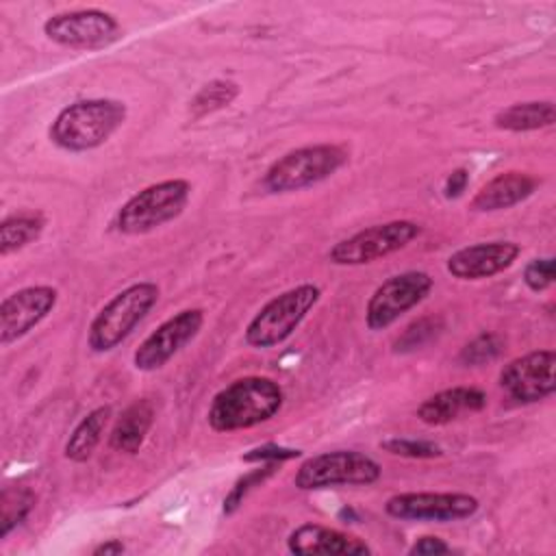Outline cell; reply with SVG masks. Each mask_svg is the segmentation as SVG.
Instances as JSON below:
<instances>
[{"label": "cell", "mask_w": 556, "mask_h": 556, "mask_svg": "<svg viewBox=\"0 0 556 556\" xmlns=\"http://www.w3.org/2000/svg\"><path fill=\"white\" fill-rule=\"evenodd\" d=\"M43 226H46V219L37 211H24V213L4 217L0 224V254L9 256L26 248L28 243L37 241Z\"/></svg>", "instance_id": "obj_22"}, {"label": "cell", "mask_w": 556, "mask_h": 556, "mask_svg": "<svg viewBox=\"0 0 556 556\" xmlns=\"http://www.w3.org/2000/svg\"><path fill=\"white\" fill-rule=\"evenodd\" d=\"M302 452L300 450H291V447H280V445H261L250 450L248 454H243L245 463H261V460H271V463H280V460H289V458H298Z\"/></svg>", "instance_id": "obj_30"}, {"label": "cell", "mask_w": 556, "mask_h": 556, "mask_svg": "<svg viewBox=\"0 0 556 556\" xmlns=\"http://www.w3.org/2000/svg\"><path fill=\"white\" fill-rule=\"evenodd\" d=\"M500 348H502V343L495 334L482 332L463 348L458 358L463 365H482V363L493 361L500 354Z\"/></svg>", "instance_id": "obj_26"}, {"label": "cell", "mask_w": 556, "mask_h": 556, "mask_svg": "<svg viewBox=\"0 0 556 556\" xmlns=\"http://www.w3.org/2000/svg\"><path fill=\"white\" fill-rule=\"evenodd\" d=\"M523 282L530 291H545L554 282V258H532L523 269Z\"/></svg>", "instance_id": "obj_28"}, {"label": "cell", "mask_w": 556, "mask_h": 556, "mask_svg": "<svg viewBox=\"0 0 556 556\" xmlns=\"http://www.w3.org/2000/svg\"><path fill=\"white\" fill-rule=\"evenodd\" d=\"M191 185L185 178L154 182L128 198L115 215V228L124 235H143L176 219L189 202Z\"/></svg>", "instance_id": "obj_5"}, {"label": "cell", "mask_w": 556, "mask_h": 556, "mask_svg": "<svg viewBox=\"0 0 556 556\" xmlns=\"http://www.w3.org/2000/svg\"><path fill=\"white\" fill-rule=\"evenodd\" d=\"M419 235L421 226L410 219L376 224L334 243L328 252V261L334 265H367L406 248Z\"/></svg>", "instance_id": "obj_8"}, {"label": "cell", "mask_w": 556, "mask_h": 556, "mask_svg": "<svg viewBox=\"0 0 556 556\" xmlns=\"http://www.w3.org/2000/svg\"><path fill=\"white\" fill-rule=\"evenodd\" d=\"M126 119V104L113 98L76 100L59 111L50 126L54 146L67 152L100 148Z\"/></svg>", "instance_id": "obj_2"}, {"label": "cell", "mask_w": 556, "mask_h": 556, "mask_svg": "<svg viewBox=\"0 0 556 556\" xmlns=\"http://www.w3.org/2000/svg\"><path fill=\"white\" fill-rule=\"evenodd\" d=\"M484 406V391L476 387H452L424 400L417 408V417L428 426H445L458 419L463 413H476L482 410Z\"/></svg>", "instance_id": "obj_18"}, {"label": "cell", "mask_w": 556, "mask_h": 556, "mask_svg": "<svg viewBox=\"0 0 556 556\" xmlns=\"http://www.w3.org/2000/svg\"><path fill=\"white\" fill-rule=\"evenodd\" d=\"M43 35L70 50H100L122 37V26L102 9H78L48 17Z\"/></svg>", "instance_id": "obj_9"}, {"label": "cell", "mask_w": 556, "mask_h": 556, "mask_svg": "<svg viewBox=\"0 0 556 556\" xmlns=\"http://www.w3.org/2000/svg\"><path fill=\"white\" fill-rule=\"evenodd\" d=\"M480 508L478 497L469 493H432L410 491L391 495L384 513L400 521H458L476 515Z\"/></svg>", "instance_id": "obj_11"}, {"label": "cell", "mask_w": 556, "mask_h": 556, "mask_svg": "<svg viewBox=\"0 0 556 556\" xmlns=\"http://www.w3.org/2000/svg\"><path fill=\"white\" fill-rule=\"evenodd\" d=\"M287 547L291 554L300 556H354V554H371V547L348 532L321 526V523H302L298 526L289 539Z\"/></svg>", "instance_id": "obj_16"}, {"label": "cell", "mask_w": 556, "mask_h": 556, "mask_svg": "<svg viewBox=\"0 0 556 556\" xmlns=\"http://www.w3.org/2000/svg\"><path fill=\"white\" fill-rule=\"evenodd\" d=\"M319 298L321 291L313 282L298 285L271 298L250 319L245 328V343L258 350H267L287 341L308 315V311L319 302Z\"/></svg>", "instance_id": "obj_4"}, {"label": "cell", "mask_w": 556, "mask_h": 556, "mask_svg": "<svg viewBox=\"0 0 556 556\" xmlns=\"http://www.w3.org/2000/svg\"><path fill=\"white\" fill-rule=\"evenodd\" d=\"M109 419H111V406H98L91 413H87L76 424V428L72 430L70 439L65 443V458L72 463L89 460L104 434Z\"/></svg>", "instance_id": "obj_21"}, {"label": "cell", "mask_w": 556, "mask_h": 556, "mask_svg": "<svg viewBox=\"0 0 556 556\" xmlns=\"http://www.w3.org/2000/svg\"><path fill=\"white\" fill-rule=\"evenodd\" d=\"M556 354L554 350H534L519 358H513L500 371V387L510 400L521 404H534L549 397L556 391L554 380Z\"/></svg>", "instance_id": "obj_13"}, {"label": "cell", "mask_w": 556, "mask_h": 556, "mask_svg": "<svg viewBox=\"0 0 556 556\" xmlns=\"http://www.w3.org/2000/svg\"><path fill=\"white\" fill-rule=\"evenodd\" d=\"M56 289L48 285L24 287L7 295L0 304V343L9 345L28 334L56 304Z\"/></svg>", "instance_id": "obj_14"}, {"label": "cell", "mask_w": 556, "mask_h": 556, "mask_svg": "<svg viewBox=\"0 0 556 556\" xmlns=\"http://www.w3.org/2000/svg\"><path fill=\"white\" fill-rule=\"evenodd\" d=\"M204 324V311L202 308H185L163 324L156 326L135 350L132 363L141 371H154L161 369L174 354H178L193 337L200 332Z\"/></svg>", "instance_id": "obj_12"}, {"label": "cell", "mask_w": 556, "mask_h": 556, "mask_svg": "<svg viewBox=\"0 0 556 556\" xmlns=\"http://www.w3.org/2000/svg\"><path fill=\"white\" fill-rule=\"evenodd\" d=\"M126 547L119 539H109L104 543H100L98 547H93V554L96 556H117V554H124Z\"/></svg>", "instance_id": "obj_33"}, {"label": "cell", "mask_w": 556, "mask_h": 556, "mask_svg": "<svg viewBox=\"0 0 556 556\" xmlns=\"http://www.w3.org/2000/svg\"><path fill=\"white\" fill-rule=\"evenodd\" d=\"M434 280L426 271H402L376 287L365 306V324L378 332L415 308L432 289Z\"/></svg>", "instance_id": "obj_10"}, {"label": "cell", "mask_w": 556, "mask_h": 556, "mask_svg": "<svg viewBox=\"0 0 556 556\" xmlns=\"http://www.w3.org/2000/svg\"><path fill=\"white\" fill-rule=\"evenodd\" d=\"M380 465L356 450L321 452L306 458L293 478V484L302 491L332 489V486H363L374 484L380 478Z\"/></svg>", "instance_id": "obj_7"}, {"label": "cell", "mask_w": 556, "mask_h": 556, "mask_svg": "<svg viewBox=\"0 0 556 556\" xmlns=\"http://www.w3.org/2000/svg\"><path fill=\"white\" fill-rule=\"evenodd\" d=\"M539 180L526 172H502L486 180L476 195L471 198V208L478 213H491L510 208L523 200H528Z\"/></svg>", "instance_id": "obj_17"}, {"label": "cell", "mask_w": 556, "mask_h": 556, "mask_svg": "<svg viewBox=\"0 0 556 556\" xmlns=\"http://www.w3.org/2000/svg\"><path fill=\"white\" fill-rule=\"evenodd\" d=\"M285 402L282 387L265 376H245L224 387L208 406V426L215 432L248 430L269 421Z\"/></svg>", "instance_id": "obj_1"}, {"label": "cell", "mask_w": 556, "mask_h": 556, "mask_svg": "<svg viewBox=\"0 0 556 556\" xmlns=\"http://www.w3.org/2000/svg\"><path fill=\"white\" fill-rule=\"evenodd\" d=\"M467 182H469V172L465 167H458V169L450 172L445 182H443V195L447 200H454V198L463 195V191L467 189Z\"/></svg>", "instance_id": "obj_32"}, {"label": "cell", "mask_w": 556, "mask_h": 556, "mask_svg": "<svg viewBox=\"0 0 556 556\" xmlns=\"http://www.w3.org/2000/svg\"><path fill=\"white\" fill-rule=\"evenodd\" d=\"M521 248L515 241H484L450 254L445 267L458 280H482L508 269Z\"/></svg>", "instance_id": "obj_15"}, {"label": "cell", "mask_w": 556, "mask_h": 556, "mask_svg": "<svg viewBox=\"0 0 556 556\" xmlns=\"http://www.w3.org/2000/svg\"><path fill=\"white\" fill-rule=\"evenodd\" d=\"M434 326L437 321L434 319H419V321H413L404 334L395 341V350L397 352H406V350H415L419 345H424L432 334H434Z\"/></svg>", "instance_id": "obj_29"}, {"label": "cell", "mask_w": 556, "mask_h": 556, "mask_svg": "<svg viewBox=\"0 0 556 556\" xmlns=\"http://www.w3.org/2000/svg\"><path fill=\"white\" fill-rule=\"evenodd\" d=\"M159 293V287L150 280L135 282L115 293L89 324L87 345L91 348V352L102 354L117 348L152 311Z\"/></svg>", "instance_id": "obj_3"}, {"label": "cell", "mask_w": 556, "mask_h": 556, "mask_svg": "<svg viewBox=\"0 0 556 556\" xmlns=\"http://www.w3.org/2000/svg\"><path fill=\"white\" fill-rule=\"evenodd\" d=\"M237 96H239L237 83L217 78V80H211V83H206L198 89V93L191 100L189 111H191L193 117H204L213 111H219V109L228 106Z\"/></svg>", "instance_id": "obj_24"}, {"label": "cell", "mask_w": 556, "mask_h": 556, "mask_svg": "<svg viewBox=\"0 0 556 556\" xmlns=\"http://www.w3.org/2000/svg\"><path fill=\"white\" fill-rule=\"evenodd\" d=\"M380 447L387 450L389 454L404 456V458H437L443 454V450L437 443L417 441V439H397V437L382 441Z\"/></svg>", "instance_id": "obj_25"}, {"label": "cell", "mask_w": 556, "mask_h": 556, "mask_svg": "<svg viewBox=\"0 0 556 556\" xmlns=\"http://www.w3.org/2000/svg\"><path fill=\"white\" fill-rule=\"evenodd\" d=\"M447 552H452V547H450L443 539L430 536V534L419 536V539L408 547V554H410V556H432V554H447Z\"/></svg>", "instance_id": "obj_31"}, {"label": "cell", "mask_w": 556, "mask_h": 556, "mask_svg": "<svg viewBox=\"0 0 556 556\" xmlns=\"http://www.w3.org/2000/svg\"><path fill=\"white\" fill-rule=\"evenodd\" d=\"M556 119L554 102L552 100H532V102H517L495 113L493 124L500 130L510 132H528L552 126Z\"/></svg>", "instance_id": "obj_20"}, {"label": "cell", "mask_w": 556, "mask_h": 556, "mask_svg": "<svg viewBox=\"0 0 556 556\" xmlns=\"http://www.w3.org/2000/svg\"><path fill=\"white\" fill-rule=\"evenodd\" d=\"M154 424V408L148 400H137L130 406L124 408V413L117 417L111 434L109 445L115 452L124 454H137L143 445L150 428Z\"/></svg>", "instance_id": "obj_19"}, {"label": "cell", "mask_w": 556, "mask_h": 556, "mask_svg": "<svg viewBox=\"0 0 556 556\" xmlns=\"http://www.w3.org/2000/svg\"><path fill=\"white\" fill-rule=\"evenodd\" d=\"M274 467H276V463H269V465H265L261 469H254V471L245 473L243 478H239L237 484L230 489V493L224 497V513L232 515L239 508V504L243 502V497L250 493V489L261 484L265 478H269L274 473Z\"/></svg>", "instance_id": "obj_27"}, {"label": "cell", "mask_w": 556, "mask_h": 556, "mask_svg": "<svg viewBox=\"0 0 556 556\" xmlns=\"http://www.w3.org/2000/svg\"><path fill=\"white\" fill-rule=\"evenodd\" d=\"M348 161V152L334 143H315L291 150L269 165L263 185L271 193H289L313 187L332 176Z\"/></svg>", "instance_id": "obj_6"}, {"label": "cell", "mask_w": 556, "mask_h": 556, "mask_svg": "<svg viewBox=\"0 0 556 556\" xmlns=\"http://www.w3.org/2000/svg\"><path fill=\"white\" fill-rule=\"evenodd\" d=\"M35 493L28 486H7L0 493V539L9 536L33 510Z\"/></svg>", "instance_id": "obj_23"}]
</instances>
